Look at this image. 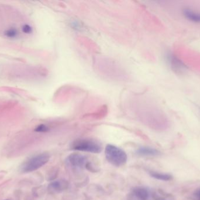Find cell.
Returning a JSON list of instances; mask_svg holds the SVG:
<instances>
[{
	"instance_id": "1",
	"label": "cell",
	"mask_w": 200,
	"mask_h": 200,
	"mask_svg": "<svg viewBox=\"0 0 200 200\" xmlns=\"http://www.w3.org/2000/svg\"><path fill=\"white\" fill-rule=\"evenodd\" d=\"M107 161L115 167H121L127 161L128 157L123 150L112 144H108L105 149Z\"/></svg>"
},
{
	"instance_id": "2",
	"label": "cell",
	"mask_w": 200,
	"mask_h": 200,
	"mask_svg": "<svg viewBox=\"0 0 200 200\" xmlns=\"http://www.w3.org/2000/svg\"><path fill=\"white\" fill-rule=\"evenodd\" d=\"M50 158V154L43 153L38 154L24 163L21 167V170L24 173H28L35 171L45 165Z\"/></svg>"
},
{
	"instance_id": "3",
	"label": "cell",
	"mask_w": 200,
	"mask_h": 200,
	"mask_svg": "<svg viewBox=\"0 0 200 200\" xmlns=\"http://www.w3.org/2000/svg\"><path fill=\"white\" fill-rule=\"evenodd\" d=\"M72 149L80 152L99 153L102 151V146L94 140L79 139L73 143Z\"/></svg>"
},
{
	"instance_id": "4",
	"label": "cell",
	"mask_w": 200,
	"mask_h": 200,
	"mask_svg": "<svg viewBox=\"0 0 200 200\" xmlns=\"http://www.w3.org/2000/svg\"><path fill=\"white\" fill-rule=\"evenodd\" d=\"M182 17L192 24H200V10L190 6H185L181 9Z\"/></svg>"
},
{
	"instance_id": "5",
	"label": "cell",
	"mask_w": 200,
	"mask_h": 200,
	"mask_svg": "<svg viewBox=\"0 0 200 200\" xmlns=\"http://www.w3.org/2000/svg\"><path fill=\"white\" fill-rule=\"evenodd\" d=\"M167 60L172 70L177 73H183L186 71L187 68L184 63L171 53H168L166 55Z\"/></svg>"
},
{
	"instance_id": "6",
	"label": "cell",
	"mask_w": 200,
	"mask_h": 200,
	"mask_svg": "<svg viewBox=\"0 0 200 200\" xmlns=\"http://www.w3.org/2000/svg\"><path fill=\"white\" fill-rule=\"evenodd\" d=\"M67 160L69 163L75 167L82 168L86 166L87 164L86 157L79 153H73L68 157Z\"/></svg>"
},
{
	"instance_id": "7",
	"label": "cell",
	"mask_w": 200,
	"mask_h": 200,
	"mask_svg": "<svg viewBox=\"0 0 200 200\" xmlns=\"http://www.w3.org/2000/svg\"><path fill=\"white\" fill-rule=\"evenodd\" d=\"M68 187V183L66 180H57L49 185V191L54 193L62 192Z\"/></svg>"
},
{
	"instance_id": "8",
	"label": "cell",
	"mask_w": 200,
	"mask_h": 200,
	"mask_svg": "<svg viewBox=\"0 0 200 200\" xmlns=\"http://www.w3.org/2000/svg\"><path fill=\"white\" fill-rule=\"evenodd\" d=\"M132 195L135 200H147L149 194L148 191L143 187H136L132 190Z\"/></svg>"
},
{
	"instance_id": "9",
	"label": "cell",
	"mask_w": 200,
	"mask_h": 200,
	"mask_svg": "<svg viewBox=\"0 0 200 200\" xmlns=\"http://www.w3.org/2000/svg\"><path fill=\"white\" fill-rule=\"evenodd\" d=\"M136 154L140 156H156L159 155L160 152L153 148L142 147L136 151Z\"/></svg>"
},
{
	"instance_id": "10",
	"label": "cell",
	"mask_w": 200,
	"mask_h": 200,
	"mask_svg": "<svg viewBox=\"0 0 200 200\" xmlns=\"http://www.w3.org/2000/svg\"><path fill=\"white\" fill-rule=\"evenodd\" d=\"M150 175L155 179L161 180V181H170L173 178L171 175L168 174L160 173H158V172H155V171L150 172Z\"/></svg>"
},
{
	"instance_id": "11",
	"label": "cell",
	"mask_w": 200,
	"mask_h": 200,
	"mask_svg": "<svg viewBox=\"0 0 200 200\" xmlns=\"http://www.w3.org/2000/svg\"><path fill=\"white\" fill-rule=\"evenodd\" d=\"M4 35L6 37L9 38H15L18 35V31L14 28H11L5 30L4 32Z\"/></svg>"
},
{
	"instance_id": "12",
	"label": "cell",
	"mask_w": 200,
	"mask_h": 200,
	"mask_svg": "<svg viewBox=\"0 0 200 200\" xmlns=\"http://www.w3.org/2000/svg\"><path fill=\"white\" fill-rule=\"evenodd\" d=\"M49 130V128L48 126H46L45 125H40L38 126L36 128H35V131L36 132H46Z\"/></svg>"
},
{
	"instance_id": "13",
	"label": "cell",
	"mask_w": 200,
	"mask_h": 200,
	"mask_svg": "<svg viewBox=\"0 0 200 200\" xmlns=\"http://www.w3.org/2000/svg\"><path fill=\"white\" fill-rule=\"evenodd\" d=\"M22 31L25 33H26V34H29V33H31L32 31V27L28 25V24H25L23 25L22 26Z\"/></svg>"
},
{
	"instance_id": "14",
	"label": "cell",
	"mask_w": 200,
	"mask_h": 200,
	"mask_svg": "<svg viewBox=\"0 0 200 200\" xmlns=\"http://www.w3.org/2000/svg\"><path fill=\"white\" fill-rule=\"evenodd\" d=\"M194 195L195 196V197L198 200H200V188L197 189L194 193Z\"/></svg>"
},
{
	"instance_id": "15",
	"label": "cell",
	"mask_w": 200,
	"mask_h": 200,
	"mask_svg": "<svg viewBox=\"0 0 200 200\" xmlns=\"http://www.w3.org/2000/svg\"></svg>"
}]
</instances>
